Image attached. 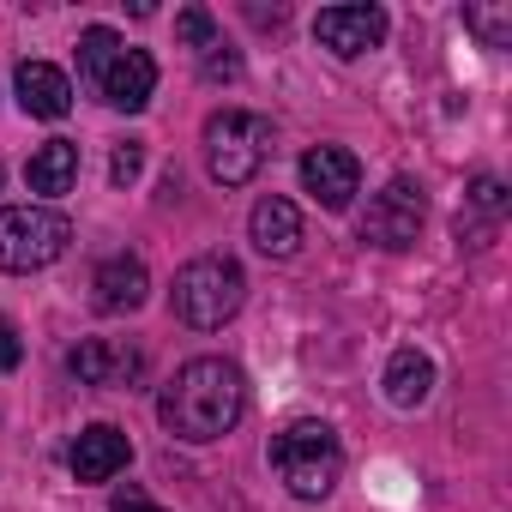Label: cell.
<instances>
[{
  "mask_svg": "<svg viewBox=\"0 0 512 512\" xmlns=\"http://www.w3.org/2000/svg\"><path fill=\"white\" fill-rule=\"evenodd\" d=\"M470 205H476V211H482L488 223H500V217H506V187H500L494 175H482V181L470 187Z\"/></svg>",
  "mask_w": 512,
  "mask_h": 512,
  "instance_id": "44dd1931",
  "label": "cell"
},
{
  "mask_svg": "<svg viewBox=\"0 0 512 512\" xmlns=\"http://www.w3.org/2000/svg\"><path fill=\"white\" fill-rule=\"evenodd\" d=\"M13 85H19V109L37 115V121H61V115L73 109V85H67V73L49 67V61H19Z\"/></svg>",
  "mask_w": 512,
  "mask_h": 512,
  "instance_id": "5bb4252c",
  "label": "cell"
},
{
  "mask_svg": "<svg viewBox=\"0 0 512 512\" xmlns=\"http://www.w3.org/2000/svg\"><path fill=\"white\" fill-rule=\"evenodd\" d=\"M241 410H247V380H241V368L223 362V356H193V362L163 386V398H157L163 428H169L175 440H193V446L223 440V434L241 422Z\"/></svg>",
  "mask_w": 512,
  "mask_h": 512,
  "instance_id": "6da1fadb",
  "label": "cell"
},
{
  "mask_svg": "<svg viewBox=\"0 0 512 512\" xmlns=\"http://www.w3.org/2000/svg\"><path fill=\"white\" fill-rule=\"evenodd\" d=\"M428 392H434V362L422 350H398L386 362V398L398 410H416V404H428Z\"/></svg>",
  "mask_w": 512,
  "mask_h": 512,
  "instance_id": "2e32d148",
  "label": "cell"
},
{
  "mask_svg": "<svg viewBox=\"0 0 512 512\" xmlns=\"http://www.w3.org/2000/svg\"><path fill=\"white\" fill-rule=\"evenodd\" d=\"M79 67H85V79L103 91V103H115V109H127V115H139V109L151 103V91H157V61H151L145 49H121V37L103 31V25H91V31L79 37Z\"/></svg>",
  "mask_w": 512,
  "mask_h": 512,
  "instance_id": "3957f363",
  "label": "cell"
},
{
  "mask_svg": "<svg viewBox=\"0 0 512 512\" xmlns=\"http://www.w3.org/2000/svg\"><path fill=\"white\" fill-rule=\"evenodd\" d=\"M175 43H187V49L205 55V49L217 43V19H211L205 7H181V13H175Z\"/></svg>",
  "mask_w": 512,
  "mask_h": 512,
  "instance_id": "e0dca14e",
  "label": "cell"
},
{
  "mask_svg": "<svg viewBox=\"0 0 512 512\" xmlns=\"http://www.w3.org/2000/svg\"><path fill=\"white\" fill-rule=\"evenodd\" d=\"M139 169H145V145H139V139H127V145H115V163H109V181H115V187H127V181H139Z\"/></svg>",
  "mask_w": 512,
  "mask_h": 512,
  "instance_id": "ffe728a7",
  "label": "cell"
},
{
  "mask_svg": "<svg viewBox=\"0 0 512 512\" xmlns=\"http://www.w3.org/2000/svg\"><path fill=\"white\" fill-rule=\"evenodd\" d=\"M145 290H151V278H145V260H133V253L103 260L97 278H91L97 314H139V308H145Z\"/></svg>",
  "mask_w": 512,
  "mask_h": 512,
  "instance_id": "7c38bea8",
  "label": "cell"
},
{
  "mask_svg": "<svg viewBox=\"0 0 512 512\" xmlns=\"http://www.w3.org/2000/svg\"><path fill=\"white\" fill-rule=\"evenodd\" d=\"M67 368H73L85 386H139L145 356H139L133 344H121V338H85V344L67 356Z\"/></svg>",
  "mask_w": 512,
  "mask_h": 512,
  "instance_id": "30bf717a",
  "label": "cell"
},
{
  "mask_svg": "<svg viewBox=\"0 0 512 512\" xmlns=\"http://www.w3.org/2000/svg\"><path fill=\"white\" fill-rule=\"evenodd\" d=\"M199 73H205V79H241V61H235V49L217 37V43L199 55Z\"/></svg>",
  "mask_w": 512,
  "mask_h": 512,
  "instance_id": "d6986e66",
  "label": "cell"
},
{
  "mask_svg": "<svg viewBox=\"0 0 512 512\" xmlns=\"http://www.w3.org/2000/svg\"><path fill=\"white\" fill-rule=\"evenodd\" d=\"M464 25H470L488 49H500V43L512 37V13H506V7H470V13H464Z\"/></svg>",
  "mask_w": 512,
  "mask_h": 512,
  "instance_id": "ac0fdd59",
  "label": "cell"
},
{
  "mask_svg": "<svg viewBox=\"0 0 512 512\" xmlns=\"http://www.w3.org/2000/svg\"><path fill=\"white\" fill-rule=\"evenodd\" d=\"M247 235H253V247H260L266 260H290V253L302 247V211L284 193H266L260 205H253V217H247Z\"/></svg>",
  "mask_w": 512,
  "mask_h": 512,
  "instance_id": "4fadbf2b",
  "label": "cell"
},
{
  "mask_svg": "<svg viewBox=\"0 0 512 512\" xmlns=\"http://www.w3.org/2000/svg\"><path fill=\"white\" fill-rule=\"evenodd\" d=\"M25 362V344H19V326L7 320V314H0V374H13Z\"/></svg>",
  "mask_w": 512,
  "mask_h": 512,
  "instance_id": "7402d4cb",
  "label": "cell"
},
{
  "mask_svg": "<svg viewBox=\"0 0 512 512\" xmlns=\"http://www.w3.org/2000/svg\"><path fill=\"white\" fill-rule=\"evenodd\" d=\"M169 302H175V320H187L193 332H217L223 320L241 314V302H247V272L229 260V253H199V260H187V266L175 272Z\"/></svg>",
  "mask_w": 512,
  "mask_h": 512,
  "instance_id": "7a4b0ae2",
  "label": "cell"
},
{
  "mask_svg": "<svg viewBox=\"0 0 512 512\" xmlns=\"http://www.w3.org/2000/svg\"><path fill=\"white\" fill-rule=\"evenodd\" d=\"M302 187H308L326 211H344V205L356 199V187H362L356 151H344V145H314V151L302 157Z\"/></svg>",
  "mask_w": 512,
  "mask_h": 512,
  "instance_id": "9c48e42d",
  "label": "cell"
},
{
  "mask_svg": "<svg viewBox=\"0 0 512 512\" xmlns=\"http://www.w3.org/2000/svg\"><path fill=\"white\" fill-rule=\"evenodd\" d=\"M109 512H157V506H151V494H145V488H133V482H127V488L109 500Z\"/></svg>",
  "mask_w": 512,
  "mask_h": 512,
  "instance_id": "603a6c76",
  "label": "cell"
},
{
  "mask_svg": "<svg viewBox=\"0 0 512 512\" xmlns=\"http://www.w3.org/2000/svg\"><path fill=\"white\" fill-rule=\"evenodd\" d=\"M272 157V121L253 109H223L205 121V169L217 187H247Z\"/></svg>",
  "mask_w": 512,
  "mask_h": 512,
  "instance_id": "5b68a950",
  "label": "cell"
},
{
  "mask_svg": "<svg viewBox=\"0 0 512 512\" xmlns=\"http://www.w3.org/2000/svg\"><path fill=\"white\" fill-rule=\"evenodd\" d=\"M422 187L416 181H386L374 199H368V211H362V241H374V247H386V253H398V247H410L416 241V229H422Z\"/></svg>",
  "mask_w": 512,
  "mask_h": 512,
  "instance_id": "52a82bcc",
  "label": "cell"
},
{
  "mask_svg": "<svg viewBox=\"0 0 512 512\" xmlns=\"http://www.w3.org/2000/svg\"><path fill=\"white\" fill-rule=\"evenodd\" d=\"M67 464H73L79 482H115V476L133 464V440H127L121 428H109V422H91V428L73 440Z\"/></svg>",
  "mask_w": 512,
  "mask_h": 512,
  "instance_id": "8fae6325",
  "label": "cell"
},
{
  "mask_svg": "<svg viewBox=\"0 0 512 512\" xmlns=\"http://www.w3.org/2000/svg\"><path fill=\"white\" fill-rule=\"evenodd\" d=\"M25 181H31V193H49V199L73 193V181H79V145H73V139L37 145L31 163H25Z\"/></svg>",
  "mask_w": 512,
  "mask_h": 512,
  "instance_id": "9a60e30c",
  "label": "cell"
},
{
  "mask_svg": "<svg viewBox=\"0 0 512 512\" xmlns=\"http://www.w3.org/2000/svg\"><path fill=\"white\" fill-rule=\"evenodd\" d=\"M73 241V223L49 205H0V272H43Z\"/></svg>",
  "mask_w": 512,
  "mask_h": 512,
  "instance_id": "8992f818",
  "label": "cell"
},
{
  "mask_svg": "<svg viewBox=\"0 0 512 512\" xmlns=\"http://www.w3.org/2000/svg\"><path fill=\"white\" fill-rule=\"evenodd\" d=\"M272 470L284 476V488L296 500H326L344 476V446L326 422H290L272 440Z\"/></svg>",
  "mask_w": 512,
  "mask_h": 512,
  "instance_id": "277c9868",
  "label": "cell"
},
{
  "mask_svg": "<svg viewBox=\"0 0 512 512\" xmlns=\"http://www.w3.org/2000/svg\"><path fill=\"white\" fill-rule=\"evenodd\" d=\"M386 31H392V19H386L380 7H326V13L314 19V37H320L332 55H344V61L380 49Z\"/></svg>",
  "mask_w": 512,
  "mask_h": 512,
  "instance_id": "ba28073f",
  "label": "cell"
}]
</instances>
